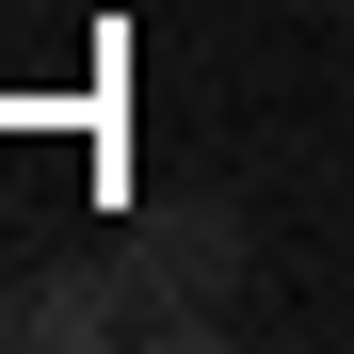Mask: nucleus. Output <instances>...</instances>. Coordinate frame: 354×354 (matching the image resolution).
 Segmentation results:
<instances>
[{
  "label": "nucleus",
  "mask_w": 354,
  "mask_h": 354,
  "mask_svg": "<svg viewBox=\"0 0 354 354\" xmlns=\"http://www.w3.org/2000/svg\"><path fill=\"white\" fill-rule=\"evenodd\" d=\"M129 258H145V338H209L258 274V225H242V194H145Z\"/></svg>",
  "instance_id": "nucleus-1"
},
{
  "label": "nucleus",
  "mask_w": 354,
  "mask_h": 354,
  "mask_svg": "<svg viewBox=\"0 0 354 354\" xmlns=\"http://www.w3.org/2000/svg\"><path fill=\"white\" fill-rule=\"evenodd\" d=\"M0 338H32V354L145 338V258H32V274H0Z\"/></svg>",
  "instance_id": "nucleus-2"
}]
</instances>
